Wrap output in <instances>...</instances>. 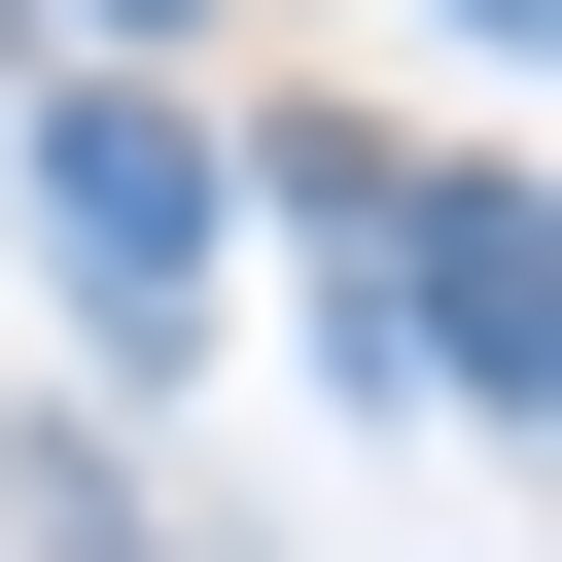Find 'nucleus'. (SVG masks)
I'll return each instance as SVG.
<instances>
[{"instance_id":"obj_2","label":"nucleus","mask_w":562,"mask_h":562,"mask_svg":"<svg viewBox=\"0 0 562 562\" xmlns=\"http://www.w3.org/2000/svg\"><path fill=\"white\" fill-rule=\"evenodd\" d=\"M105 35H176V0H105Z\"/></svg>"},{"instance_id":"obj_1","label":"nucleus","mask_w":562,"mask_h":562,"mask_svg":"<svg viewBox=\"0 0 562 562\" xmlns=\"http://www.w3.org/2000/svg\"><path fill=\"white\" fill-rule=\"evenodd\" d=\"M35 211H70V281H105V351H176V316H211V140H176L140 70H70V105H35Z\"/></svg>"}]
</instances>
